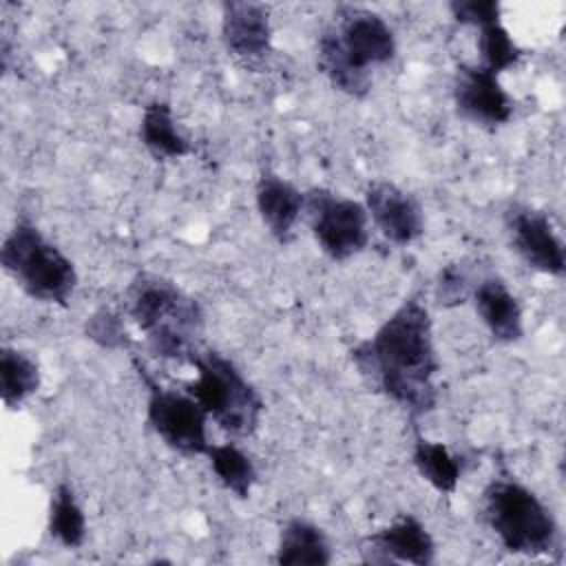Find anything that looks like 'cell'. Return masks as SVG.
<instances>
[{"label":"cell","mask_w":566,"mask_h":566,"mask_svg":"<svg viewBox=\"0 0 566 566\" xmlns=\"http://www.w3.org/2000/svg\"><path fill=\"white\" fill-rule=\"evenodd\" d=\"M349 358L367 387L396 402L411 420L436 409L440 360L431 314L418 296L405 298L374 334L349 349Z\"/></svg>","instance_id":"1"},{"label":"cell","mask_w":566,"mask_h":566,"mask_svg":"<svg viewBox=\"0 0 566 566\" xmlns=\"http://www.w3.org/2000/svg\"><path fill=\"white\" fill-rule=\"evenodd\" d=\"M396 33L389 22L358 4H338L316 40V66L327 82L356 99L367 97L374 69L396 57Z\"/></svg>","instance_id":"2"},{"label":"cell","mask_w":566,"mask_h":566,"mask_svg":"<svg viewBox=\"0 0 566 566\" xmlns=\"http://www.w3.org/2000/svg\"><path fill=\"white\" fill-rule=\"evenodd\" d=\"M124 305L155 356L190 365L201 352L203 307L175 281L155 272H137L126 287Z\"/></svg>","instance_id":"3"},{"label":"cell","mask_w":566,"mask_h":566,"mask_svg":"<svg viewBox=\"0 0 566 566\" xmlns=\"http://www.w3.org/2000/svg\"><path fill=\"white\" fill-rule=\"evenodd\" d=\"M480 517L513 555L539 557L559 546V524L548 504L511 475L493 478L484 486Z\"/></svg>","instance_id":"4"},{"label":"cell","mask_w":566,"mask_h":566,"mask_svg":"<svg viewBox=\"0 0 566 566\" xmlns=\"http://www.w3.org/2000/svg\"><path fill=\"white\" fill-rule=\"evenodd\" d=\"M2 270L40 303L66 305L77 287L75 263L27 217L13 221L0 248Z\"/></svg>","instance_id":"5"},{"label":"cell","mask_w":566,"mask_h":566,"mask_svg":"<svg viewBox=\"0 0 566 566\" xmlns=\"http://www.w3.org/2000/svg\"><path fill=\"white\" fill-rule=\"evenodd\" d=\"M190 365L197 369V376L184 382V389L199 400L208 418L232 438L254 436L265 402L241 369L214 349H201Z\"/></svg>","instance_id":"6"},{"label":"cell","mask_w":566,"mask_h":566,"mask_svg":"<svg viewBox=\"0 0 566 566\" xmlns=\"http://www.w3.org/2000/svg\"><path fill=\"white\" fill-rule=\"evenodd\" d=\"M137 376L146 387V422L161 438V442L179 455H206L208 440V413L199 400L186 389L161 385L148 367L130 356Z\"/></svg>","instance_id":"7"},{"label":"cell","mask_w":566,"mask_h":566,"mask_svg":"<svg viewBox=\"0 0 566 566\" xmlns=\"http://www.w3.org/2000/svg\"><path fill=\"white\" fill-rule=\"evenodd\" d=\"M310 232L321 252L332 261H347L369 243V214L365 203L336 190L314 186L305 190V212Z\"/></svg>","instance_id":"8"},{"label":"cell","mask_w":566,"mask_h":566,"mask_svg":"<svg viewBox=\"0 0 566 566\" xmlns=\"http://www.w3.org/2000/svg\"><path fill=\"white\" fill-rule=\"evenodd\" d=\"M504 228L515 254L535 272L562 279L566 248L551 217L528 203H511L504 210Z\"/></svg>","instance_id":"9"},{"label":"cell","mask_w":566,"mask_h":566,"mask_svg":"<svg viewBox=\"0 0 566 566\" xmlns=\"http://www.w3.org/2000/svg\"><path fill=\"white\" fill-rule=\"evenodd\" d=\"M453 104L467 122L495 130L511 122L515 102L500 82V75L482 69L478 62H462L453 73Z\"/></svg>","instance_id":"10"},{"label":"cell","mask_w":566,"mask_h":566,"mask_svg":"<svg viewBox=\"0 0 566 566\" xmlns=\"http://www.w3.org/2000/svg\"><path fill=\"white\" fill-rule=\"evenodd\" d=\"M360 557L365 564L429 566L436 562V542L416 515L402 513L363 539Z\"/></svg>","instance_id":"11"},{"label":"cell","mask_w":566,"mask_h":566,"mask_svg":"<svg viewBox=\"0 0 566 566\" xmlns=\"http://www.w3.org/2000/svg\"><path fill=\"white\" fill-rule=\"evenodd\" d=\"M363 203L376 230L396 245L413 243L424 230V212L420 201L394 181H369Z\"/></svg>","instance_id":"12"},{"label":"cell","mask_w":566,"mask_h":566,"mask_svg":"<svg viewBox=\"0 0 566 566\" xmlns=\"http://www.w3.org/2000/svg\"><path fill=\"white\" fill-rule=\"evenodd\" d=\"M221 40L226 49L245 62L261 60L272 49L270 9L263 2L230 0L221 4Z\"/></svg>","instance_id":"13"},{"label":"cell","mask_w":566,"mask_h":566,"mask_svg":"<svg viewBox=\"0 0 566 566\" xmlns=\"http://www.w3.org/2000/svg\"><path fill=\"white\" fill-rule=\"evenodd\" d=\"M254 201L256 212L272 239H276L281 245L290 243L294 239L296 223L305 212V192L290 179L272 170H263L254 186Z\"/></svg>","instance_id":"14"},{"label":"cell","mask_w":566,"mask_h":566,"mask_svg":"<svg viewBox=\"0 0 566 566\" xmlns=\"http://www.w3.org/2000/svg\"><path fill=\"white\" fill-rule=\"evenodd\" d=\"M469 301L493 340L511 345L524 336L522 303L500 276L475 281Z\"/></svg>","instance_id":"15"},{"label":"cell","mask_w":566,"mask_h":566,"mask_svg":"<svg viewBox=\"0 0 566 566\" xmlns=\"http://www.w3.org/2000/svg\"><path fill=\"white\" fill-rule=\"evenodd\" d=\"M274 562L279 566H327L332 546L325 531L307 517H290L279 531Z\"/></svg>","instance_id":"16"},{"label":"cell","mask_w":566,"mask_h":566,"mask_svg":"<svg viewBox=\"0 0 566 566\" xmlns=\"http://www.w3.org/2000/svg\"><path fill=\"white\" fill-rule=\"evenodd\" d=\"M139 139L155 159H179L192 150L190 139L177 126L170 104L164 99H153L144 106L139 119Z\"/></svg>","instance_id":"17"},{"label":"cell","mask_w":566,"mask_h":566,"mask_svg":"<svg viewBox=\"0 0 566 566\" xmlns=\"http://www.w3.org/2000/svg\"><path fill=\"white\" fill-rule=\"evenodd\" d=\"M42 382L38 360L18 347H0V400L7 409L22 407Z\"/></svg>","instance_id":"18"},{"label":"cell","mask_w":566,"mask_h":566,"mask_svg":"<svg viewBox=\"0 0 566 566\" xmlns=\"http://www.w3.org/2000/svg\"><path fill=\"white\" fill-rule=\"evenodd\" d=\"M49 535L64 548H80L86 539V515L71 482L60 480L49 500Z\"/></svg>","instance_id":"19"},{"label":"cell","mask_w":566,"mask_h":566,"mask_svg":"<svg viewBox=\"0 0 566 566\" xmlns=\"http://www.w3.org/2000/svg\"><path fill=\"white\" fill-rule=\"evenodd\" d=\"M411 462L418 475L429 482L438 493H453L462 478V460L451 453L444 442L416 436L411 449Z\"/></svg>","instance_id":"20"},{"label":"cell","mask_w":566,"mask_h":566,"mask_svg":"<svg viewBox=\"0 0 566 566\" xmlns=\"http://www.w3.org/2000/svg\"><path fill=\"white\" fill-rule=\"evenodd\" d=\"M206 458L210 462L212 473L217 475L219 484L237 495L239 500L250 497L252 486L256 484V464L250 453H245L239 444L234 442H223V444H212L206 451Z\"/></svg>","instance_id":"21"},{"label":"cell","mask_w":566,"mask_h":566,"mask_svg":"<svg viewBox=\"0 0 566 566\" xmlns=\"http://www.w3.org/2000/svg\"><path fill=\"white\" fill-rule=\"evenodd\" d=\"M478 53H480L478 64L495 75L517 66L520 60L524 57L522 46L513 40V35L502 24V20L478 29Z\"/></svg>","instance_id":"22"},{"label":"cell","mask_w":566,"mask_h":566,"mask_svg":"<svg viewBox=\"0 0 566 566\" xmlns=\"http://www.w3.org/2000/svg\"><path fill=\"white\" fill-rule=\"evenodd\" d=\"M84 334L91 338L95 345L104 349H128L130 347V334L124 325L122 314L99 307L91 316H86L84 323Z\"/></svg>","instance_id":"23"},{"label":"cell","mask_w":566,"mask_h":566,"mask_svg":"<svg viewBox=\"0 0 566 566\" xmlns=\"http://www.w3.org/2000/svg\"><path fill=\"white\" fill-rule=\"evenodd\" d=\"M475 281L471 279L464 263H447L436 276V301L442 307H455L471 298Z\"/></svg>","instance_id":"24"},{"label":"cell","mask_w":566,"mask_h":566,"mask_svg":"<svg viewBox=\"0 0 566 566\" xmlns=\"http://www.w3.org/2000/svg\"><path fill=\"white\" fill-rule=\"evenodd\" d=\"M447 9L458 24L475 29L500 22L502 18V4L497 0H451Z\"/></svg>","instance_id":"25"}]
</instances>
